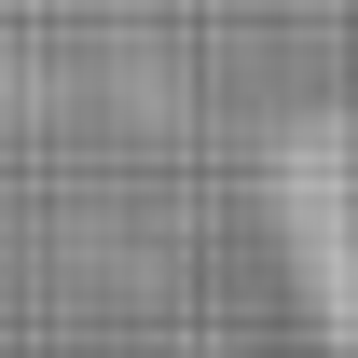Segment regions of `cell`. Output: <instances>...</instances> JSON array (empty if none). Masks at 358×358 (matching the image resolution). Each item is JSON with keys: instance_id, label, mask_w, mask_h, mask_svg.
Segmentation results:
<instances>
[]
</instances>
